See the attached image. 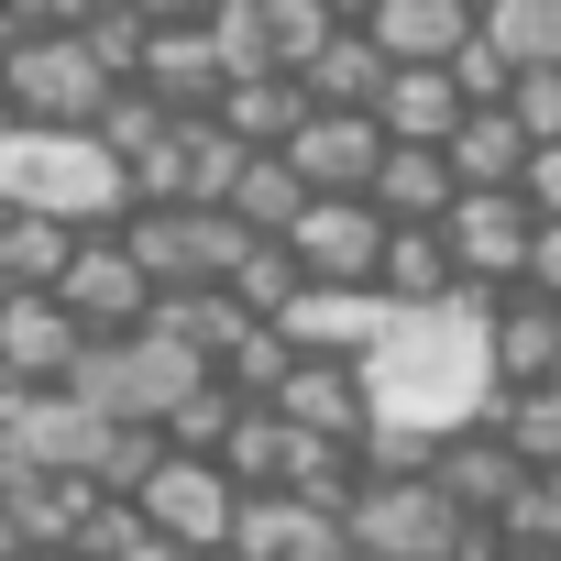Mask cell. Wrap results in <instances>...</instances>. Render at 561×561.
<instances>
[{"mask_svg": "<svg viewBox=\"0 0 561 561\" xmlns=\"http://www.w3.org/2000/svg\"><path fill=\"white\" fill-rule=\"evenodd\" d=\"M484 309L495 298H440V309H397L386 342L364 353L375 419L386 430H473L495 419V364H484Z\"/></svg>", "mask_w": 561, "mask_h": 561, "instance_id": "cell-1", "label": "cell"}, {"mask_svg": "<svg viewBox=\"0 0 561 561\" xmlns=\"http://www.w3.org/2000/svg\"><path fill=\"white\" fill-rule=\"evenodd\" d=\"M0 198L45 209V220H78V231H122L133 220V187L100 154V133H12L0 144Z\"/></svg>", "mask_w": 561, "mask_h": 561, "instance_id": "cell-2", "label": "cell"}, {"mask_svg": "<svg viewBox=\"0 0 561 561\" xmlns=\"http://www.w3.org/2000/svg\"><path fill=\"white\" fill-rule=\"evenodd\" d=\"M111 89L122 78L89 56V34H23L12 67H0V111H12V133H100Z\"/></svg>", "mask_w": 561, "mask_h": 561, "instance_id": "cell-3", "label": "cell"}, {"mask_svg": "<svg viewBox=\"0 0 561 561\" xmlns=\"http://www.w3.org/2000/svg\"><path fill=\"white\" fill-rule=\"evenodd\" d=\"M198 386H209L198 353H176V342H154V331H122V342H89V364H78L67 397H89V408L122 419V430H165Z\"/></svg>", "mask_w": 561, "mask_h": 561, "instance_id": "cell-4", "label": "cell"}, {"mask_svg": "<svg viewBox=\"0 0 561 561\" xmlns=\"http://www.w3.org/2000/svg\"><path fill=\"white\" fill-rule=\"evenodd\" d=\"M122 253L144 264L154 298H176V287H231V264L253 253V231L220 220V209H133L122 220Z\"/></svg>", "mask_w": 561, "mask_h": 561, "instance_id": "cell-5", "label": "cell"}, {"mask_svg": "<svg viewBox=\"0 0 561 561\" xmlns=\"http://www.w3.org/2000/svg\"><path fill=\"white\" fill-rule=\"evenodd\" d=\"M462 528H473V517H462L430 473H364V495H353V550H364V561H451Z\"/></svg>", "mask_w": 561, "mask_h": 561, "instance_id": "cell-6", "label": "cell"}, {"mask_svg": "<svg viewBox=\"0 0 561 561\" xmlns=\"http://www.w3.org/2000/svg\"><path fill=\"white\" fill-rule=\"evenodd\" d=\"M440 242H451L462 298H506V287H528V242H539V220H528L517 187H462L451 220H440Z\"/></svg>", "mask_w": 561, "mask_h": 561, "instance_id": "cell-7", "label": "cell"}, {"mask_svg": "<svg viewBox=\"0 0 561 561\" xmlns=\"http://www.w3.org/2000/svg\"><path fill=\"white\" fill-rule=\"evenodd\" d=\"M133 506H144V528L176 539V550H231V528H242V484H231L209 451H165Z\"/></svg>", "mask_w": 561, "mask_h": 561, "instance_id": "cell-8", "label": "cell"}, {"mask_svg": "<svg viewBox=\"0 0 561 561\" xmlns=\"http://www.w3.org/2000/svg\"><path fill=\"white\" fill-rule=\"evenodd\" d=\"M0 430L23 440V462H45V473H89L100 484V462H111V440H122V419H100L89 397H67V386H45V397H0Z\"/></svg>", "mask_w": 561, "mask_h": 561, "instance_id": "cell-9", "label": "cell"}, {"mask_svg": "<svg viewBox=\"0 0 561 561\" xmlns=\"http://www.w3.org/2000/svg\"><path fill=\"white\" fill-rule=\"evenodd\" d=\"M56 309H67L89 342H122V331H144V320H154V287H144V264L122 253V231H89V242H78Z\"/></svg>", "mask_w": 561, "mask_h": 561, "instance_id": "cell-10", "label": "cell"}, {"mask_svg": "<svg viewBox=\"0 0 561 561\" xmlns=\"http://www.w3.org/2000/svg\"><path fill=\"white\" fill-rule=\"evenodd\" d=\"M287 253H298L309 287H375L386 220H375V198H309V220L287 231Z\"/></svg>", "mask_w": 561, "mask_h": 561, "instance_id": "cell-11", "label": "cell"}, {"mask_svg": "<svg viewBox=\"0 0 561 561\" xmlns=\"http://www.w3.org/2000/svg\"><path fill=\"white\" fill-rule=\"evenodd\" d=\"M78 364H89V331L56 298H0V386L45 397V386H78Z\"/></svg>", "mask_w": 561, "mask_h": 561, "instance_id": "cell-12", "label": "cell"}, {"mask_svg": "<svg viewBox=\"0 0 561 561\" xmlns=\"http://www.w3.org/2000/svg\"><path fill=\"white\" fill-rule=\"evenodd\" d=\"M133 89H154L176 122H209L220 89H231V67H220L209 23H144V67H133Z\"/></svg>", "mask_w": 561, "mask_h": 561, "instance_id": "cell-13", "label": "cell"}, {"mask_svg": "<svg viewBox=\"0 0 561 561\" xmlns=\"http://www.w3.org/2000/svg\"><path fill=\"white\" fill-rule=\"evenodd\" d=\"M231 561H364V550H353V517H331V506H298V495H242Z\"/></svg>", "mask_w": 561, "mask_h": 561, "instance_id": "cell-14", "label": "cell"}, {"mask_svg": "<svg viewBox=\"0 0 561 561\" xmlns=\"http://www.w3.org/2000/svg\"><path fill=\"white\" fill-rule=\"evenodd\" d=\"M275 419H287L298 440H364V430H375V386H364V364H342V353H298Z\"/></svg>", "mask_w": 561, "mask_h": 561, "instance_id": "cell-15", "label": "cell"}, {"mask_svg": "<svg viewBox=\"0 0 561 561\" xmlns=\"http://www.w3.org/2000/svg\"><path fill=\"white\" fill-rule=\"evenodd\" d=\"M484 364H495V397H517V386H550V375H561V298H539V287H506V298L484 309Z\"/></svg>", "mask_w": 561, "mask_h": 561, "instance_id": "cell-16", "label": "cell"}, {"mask_svg": "<svg viewBox=\"0 0 561 561\" xmlns=\"http://www.w3.org/2000/svg\"><path fill=\"white\" fill-rule=\"evenodd\" d=\"M287 165L309 176V198H364L375 165H386V133H375V111H309V133L287 144Z\"/></svg>", "mask_w": 561, "mask_h": 561, "instance_id": "cell-17", "label": "cell"}, {"mask_svg": "<svg viewBox=\"0 0 561 561\" xmlns=\"http://www.w3.org/2000/svg\"><path fill=\"white\" fill-rule=\"evenodd\" d=\"M430 484H440L462 517H495V506L528 484V462L506 451V430H495V419H473V430H440V451H430Z\"/></svg>", "mask_w": 561, "mask_h": 561, "instance_id": "cell-18", "label": "cell"}, {"mask_svg": "<svg viewBox=\"0 0 561 561\" xmlns=\"http://www.w3.org/2000/svg\"><path fill=\"white\" fill-rule=\"evenodd\" d=\"M386 320H397V309H386L375 287H298V309L275 320V331H287L298 353H342V364H364V353L386 342Z\"/></svg>", "mask_w": 561, "mask_h": 561, "instance_id": "cell-19", "label": "cell"}, {"mask_svg": "<svg viewBox=\"0 0 561 561\" xmlns=\"http://www.w3.org/2000/svg\"><path fill=\"white\" fill-rule=\"evenodd\" d=\"M364 198H375L386 231H440L462 187H451V154H440V144H386V165H375Z\"/></svg>", "mask_w": 561, "mask_h": 561, "instance_id": "cell-20", "label": "cell"}, {"mask_svg": "<svg viewBox=\"0 0 561 561\" xmlns=\"http://www.w3.org/2000/svg\"><path fill=\"white\" fill-rule=\"evenodd\" d=\"M78 220H45V209H12L0 220V298H56L67 264H78Z\"/></svg>", "mask_w": 561, "mask_h": 561, "instance_id": "cell-21", "label": "cell"}, {"mask_svg": "<svg viewBox=\"0 0 561 561\" xmlns=\"http://www.w3.org/2000/svg\"><path fill=\"white\" fill-rule=\"evenodd\" d=\"M89 506H100V484H89V473H45V462H34L12 495H0V517H12V539H23V550H78Z\"/></svg>", "mask_w": 561, "mask_h": 561, "instance_id": "cell-22", "label": "cell"}, {"mask_svg": "<svg viewBox=\"0 0 561 561\" xmlns=\"http://www.w3.org/2000/svg\"><path fill=\"white\" fill-rule=\"evenodd\" d=\"M209 122H220L242 154H287V144L309 133V89H298V78H231Z\"/></svg>", "mask_w": 561, "mask_h": 561, "instance_id": "cell-23", "label": "cell"}, {"mask_svg": "<svg viewBox=\"0 0 561 561\" xmlns=\"http://www.w3.org/2000/svg\"><path fill=\"white\" fill-rule=\"evenodd\" d=\"M364 34L386 45V67H451V56H462L484 23L462 12V0H386V12H375Z\"/></svg>", "mask_w": 561, "mask_h": 561, "instance_id": "cell-24", "label": "cell"}, {"mask_svg": "<svg viewBox=\"0 0 561 561\" xmlns=\"http://www.w3.org/2000/svg\"><path fill=\"white\" fill-rule=\"evenodd\" d=\"M386 78H397V67H386V45H375L364 23H342V34H331V45L298 67L309 111H375V100H386Z\"/></svg>", "mask_w": 561, "mask_h": 561, "instance_id": "cell-25", "label": "cell"}, {"mask_svg": "<svg viewBox=\"0 0 561 561\" xmlns=\"http://www.w3.org/2000/svg\"><path fill=\"white\" fill-rule=\"evenodd\" d=\"M375 133H386V144H451V133H462V89H451V67H397L386 100H375Z\"/></svg>", "mask_w": 561, "mask_h": 561, "instance_id": "cell-26", "label": "cell"}, {"mask_svg": "<svg viewBox=\"0 0 561 561\" xmlns=\"http://www.w3.org/2000/svg\"><path fill=\"white\" fill-rule=\"evenodd\" d=\"M154 342H176V353H198L209 375H220V353L242 342V331H264V320H242V298L231 287H176V298H154V320H144Z\"/></svg>", "mask_w": 561, "mask_h": 561, "instance_id": "cell-27", "label": "cell"}, {"mask_svg": "<svg viewBox=\"0 0 561 561\" xmlns=\"http://www.w3.org/2000/svg\"><path fill=\"white\" fill-rule=\"evenodd\" d=\"M220 220H242L253 242H287V231L309 220V176H298L287 154H242V176H231V198H220Z\"/></svg>", "mask_w": 561, "mask_h": 561, "instance_id": "cell-28", "label": "cell"}, {"mask_svg": "<svg viewBox=\"0 0 561 561\" xmlns=\"http://www.w3.org/2000/svg\"><path fill=\"white\" fill-rule=\"evenodd\" d=\"M375 298H386V309H440V298H462V275H451V242H440V231H386Z\"/></svg>", "mask_w": 561, "mask_h": 561, "instance_id": "cell-29", "label": "cell"}, {"mask_svg": "<svg viewBox=\"0 0 561 561\" xmlns=\"http://www.w3.org/2000/svg\"><path fill=\"white\" fill-rule=\"evenodd\" d=\"M440 154H451V187H517V176H528L517 111H462V133H451Z\"/></svg>", "mask_w": 561, "mask_h": 561, "instance_id": "cell-30", "label": "cell"}, {"mask_svg": "<svg viewBox=\"0 0 561 561\" xmlns=\"http://www.w3.org/2000/svg\"><path fill=\"white\" fill-rule=\"evenodd\" d=\"M287 375H298V342L275 331V320H264V331H242V342L220 353V386H231L242 408H275V397H287Z\"/></svg>", "mask_w": 561, "mask_h": 561, "instance_id": "cell-31", "label": "cell"}, {"mask_svg": "<svg viewBox=\"0 0 561 561\" xmlns=\"http://www.w3.org/2000/svg\"><path fill=\"white\" fill-rule=\"evenodd\" d=\"M495 430H506V451H517L528 473H561V386H517V397H495Z\"/></svg>", "mask_w": 561, "mask_h": 561, "instance_id": "cell-32", "label": "cell"}, {"mask_svg": "<svg viewBox=\"0 0 561 561\" xmlns=\"http://www.w3.org/2000/svg\"><path fill=\"white\" fill-rule=\"evenodd\" d=\"M298 287H309V275H298V253H287V242H253V253L231 264L242 320H287V309H298Z\"/></svg>", "mask_w": 561, "mask_h": 561, "instance_id": "cell-33", "label": "cell"}, {"mask_svg": "<svg viewBox=\"0 0 561 561\" xmlns=\"http://www.w3.org/2000/svg\"><path fill=\"white\" fill-rule=\"evenodd\" d=\"M495 539H506V550H539V561H561V473H528V484L495 506Z\"/></svg>", "mask_w": 561, "mask_h": 561, "instance_id": "cell-34", "label": "cell"}, {"mask_svg": "<svg viewBox=\"0 0 561 561\" xmlns=\"http://www.w3.org/2000/svg\"><path fill=\"white\" fill-rule=\"evenodd\" d=\"M484 34L506 45V67H561V0H495Z\"/></svg>", "mask_w": 561, "mask_h": 561, "instance_id": "cell-35", "label": "cell"}, {"mask_svg": "<svg viewBox=\"0 0 561 561\" xmlns=\"http://www.w3.org/2000/svg\"><path fill=\"white\" fill-rule=\"evenodd\" d=\"M165 133H176V111H165L154 89H111V111H100V154H111V165H133V154H154Z\"/></svg>", "mask_w": 561, "mask_h": 561, "instance_id": "cell-36", "label": "cell"}, {"mask_svg": "<svg viewBox=\"0 0 561 561\" xmlns=\"http://www.w3.org/2000/svg\"><path fill=\"white\" fill-rule=\"evenodd\" d=\"M331 34H342V23L320 12V0H264V45H275V67H287V78H298Z\"/></svg>", "mask_w": 561, "mask_h": 561, "instance_id": "cell-37", "label": "cell"}, {"mask_svg": "<svg viewBox=\"0 0 561 561\" xmlns=\"http://www.w3.org/2000/svg\"><path fill=\"white\" fill-rule=\"evenodd\" d=\"M231 419H242V397L209 375V386H198V397L165 419V451H220V440H231Z\"/></svg>", "mask_w": 561, "mask_h": 561, "instance_id": "cell-38", "label": "cell"}, {"mask_svg": "<svg viewBox=\"0 0 561 561\" xmlns=\"http://www.w3.org/2000/svg\"><path fill=\"white\" fill-rule=\"evenodd\" d=\"M144 539H154V528H144V506H133V495H100V506H89V528H78V550H67V561H133V550H144Z\"/></svg>", "mask_w": 561, "mask_h": 561, "instance_id": "cell-39", "label": "cell"}, {"mask_svg": "<svg viewBox=\"0 0 561 561\" xmlns=\"http://www.w3.org/2000/svg\"><path fill=\"white\" fill-rule=\"evenodd\" d=\"M451 89H462V111H506V89H517L506 45H495V34H473V45L451 56Z\"/></svg>", "mask_w": 561, "mask_h": 561, "instance_id": "cell-40", "label": "cell"}, {"mask_svg": "<svg viewBox=\"0 0 561 561\" xmlns=\"http://www.w3.org/2000/svg\"><path fill=\"white\" fill-rule=\"evenodd\" d=\"M506 111H517V133H528V144H561V67H517Z\"/></svg>", "mask_w": 561, "mask_h": 561, "instance_id": "cell-41", "label": "cell"}, {"mask_svg": "<svg viewBox=\"0 0 561 561\" xmlns=\"http://www.w3.org/2000/svg\"><path fill=\"white\" fill-rule=\"evenodd\" d=\"M528 220H561V144H528V176H517Z\"/></svg>", "mask_w": 561, "mask_h": 561, "instance_id": "cell-42", "label": "cell"}, {"mask_svg": "<svg viewBox=\"0 0 561 561\" xmlns=\"http://www.w3.org/2000/svg\"><path fill=\"white\" fill-rule=\"evenodd\" d=\"M528 287L561 298V220H539V242H528Z\"/></svg>", "mask_w": 561, "mask_h": 561, "instance_id": "cell-43", "label": "cell"}, {"mask_svg": "<svg viewBox=\"0 0 561 561\" xmlns=\"http://www.w3.org/2000/svg\"><path fill=\"white\" fill-rule=\"evenodd\" d=\"M133 561H231V550H176V539H144Z\"/></svg>", "mask_w": 561, "mask_h": 561, "instance_id": "cell-44", "label": "cell"}, {"mask_svg": "<svg viewBox=\"0 0 561 561\" xmlns=\"http://www.w3.org/2000/svg\"><path fill=\"white\" fill-rule=\"evenodd\" d=\"M23 473H34V462H23V440H12V430H0V495H12Z\"/></svg>", "mask_w": 561, "mask_h": 561, "instance_id": "cell-45", "label": "cell"}, {"mask_svg": "<svg viewBox=\"0 0 561 561\" xmlns=\"http://www.w3.org/2000/svg\"><path fill=\"white\" fill-rule=\"evenodd\" d=\"M320 12H331V23H375V12H386V0H320Z\"/></svg>", "mask_w": 561, "mask_h": 561, "instance_id": "cell-46", "label": "cell"}, {"mask_svg": "<svg viewBox=\"0 0 561 561\" xmlns=\"http://www.w3.org/2000/svg\"><path fill=\"white\" fill-rule=\"evenodd\" d=\"M12 45H23V23H12V12H0V67H12Z\"/></svg>", "mask_w": 561, "mask_h": 561, "instance_id": "cell-47", "label": "cell"}, {"mask_svg": "<svg viewBox=\"0 0 561 561\" xmlns=\"http://www.w3.org/2000/svg\"><path fill=\"white\" fill-rule=\"evenodd\" d=\"M12 550H23V539H12V517H0V561H12Z\"/></svg>", "mask_w": 561, "mask_h": 561, "instance_id": "cell-48", "label": "cell"}, {"mask_svg": "<svg viewBox=\"0 0 561 561\" xmlns=\"http://www.w3.org/2000/svg\"><path fill=\"white\" fill-rule=\"evenodd\" d=\"M12 561H67V550H12Z\"/></svg>", "mask_w": 561, "mask_h": 561, "instance_id": "cell-49", "label": "cell"}, {"mask_svg": "<svg viewBox=\"0 0 561 561\" xmlns=\"http://www.w3.org/2000/svg\"><path fill=\"white\" fill-rule=\"evenodd\" d=\"M462 12H473V23H484V12H495V0H462Z\"/></svg>", "mask_w": 561, "mask_h": 561, "instance_id": "cell-50", "label": "cell"}, {"mask_svg": "<svg viewBox=\"0 0 561 561\" xmlns=\"http://www.w3.org/2000/svg\"><path fill=\"white\" fill-rule=\"evenodd\" d=\"M0 144H12V111H0Z\"/></svg>", "mask_w": 561, "mask_h": 561, "instance_id": "cell-51", "label": "cell"}, {"mask_svg": "<svg viewBox=\"0 0 561 561\" xmlns=\"http://www.w3.org/2000/svg\"><path fill=\"white\" fill-rule=\"evenodd\" d=\"M0 220H12V198H0Z\"/></svg>", "mask_w": 561, "mask_h": 561, "instance_id": "cell-52", "label": "cell"}, {"mask_svg": "<svg viewBox=\"0 0 561 561\" xmlns=\"http://www.w3.org/2000/svg\"><path fill=\"white\" fill-rule=\"evenodd\" d=\"M0 397H12V386H0Z\"/></svg>", "mask_w": 561, "mask_h": 561, "instance_id": "cell-53", "label": "cell"}]
</instances>
